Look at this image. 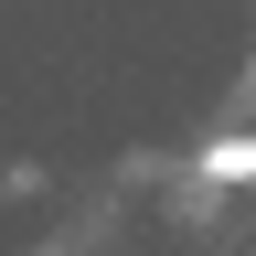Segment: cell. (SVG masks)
I'll list each match as a JSON object with an SVG mask.
<instances>
[{
	"label": "cell",
	"mask_w": 256,
	"mask_h": 256,
	"mask_svg": "<svg viewBox=\"0 0 256 256\" xmlns=\"http://www.w3.org/2000/svg\"><path fill=\"white\" fill-rule=\"evenodd\" d=\"M192 171H203V182H256V139H214Z\"/></svg>",
	"instance_id": "1"
}]
</instances>
